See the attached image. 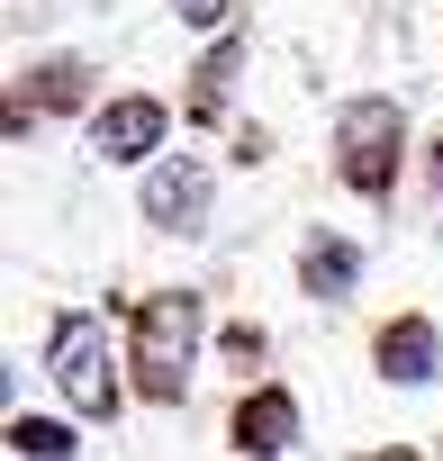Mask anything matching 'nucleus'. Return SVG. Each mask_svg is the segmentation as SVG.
I'll return each mask as SVG.
<instances>
[{"mask_svg":"<svg viewBox=\"0 0 443 461\" xmlns=\"http://www.w3.org/2000/svg\"><path fill=\"white\" fill-rule=\"evenodd\" d=\"M434 163H443V145H434Z\"/></svg>","mask_w":443,"mask_h":461,"instance_id":"9b49d317","label":"nucleus"},{"mask_svg":"<svg viewBox=\"0 0 443 461\" xmlns=\"http://www.w3.org/2000/svg\"><path fill=\"white\" fill-rule=\"evenodd\" d=\"M181 19H190V28H217V19H227V0H181Z\"/></svg>","mask_w":443,"mask_h":461,"instance_id":"9d476101","label":"nucleus"},{"mask_svg":"<svg viewBox=\"0 0 443 461\" xmlns=\"http://www.w3.org/2000/svg\"><path fill=\"white\" fill-rule=\"evenodd\" d=\"M335 136H344V154H335L344 181H353L362 199H380V190L398 181V109H389V100H353Z\"/></svg>","mask_w":443,"mask_h":461,"instance_id":"f03ea898","label":"nucleus"},{"mask_svg":"<svg viewBox=\"0 0 443 461\" xmlns=\"http://www.w3.org/2000/svg\"><path fill=\"white\" fill-rule=\"evenodd\" d=\"M236 443H245V452H290V443H299V398H290V389H263V398H245V416H236Z\"/></svg>","mask_w":443,"mask_h":461,"instance_id":"423d86ee","label":"nucleus"},{"mask_svg":"<svg viewBox=\"0 0 443 461\" xmlns=\"http://www.w3.org/2000/svg\"><path fill=\"white\" fill-rule=\"evenodd\" d=\"M46 362H55V389H64L82 416H109V407H118V362H109V326H100V317H55Z\"/></svg>","mask_w":443,"mask_h":461,"instance_id":"f257e3e1","label":"nucleus"},{"mask_svg":"<svg viewBox=\"0 0 443 461\" xmlns=\"http://www.w3.org/2000/svg\"><path fill=\"white\" fill-rule=\"evenodd\" d=\"M10 452H73V434H64L55 416H19V425H10Z\"/></svg>","mask_w":443,"mask_h":461,"instance_id":"1a4fd4ad","label":"nucleus"},{"mask_svg":"<svg viewBox=\"0 0 443 461\" xmlns=\"http://www.w3.org/2000/svg\"><path fill=\"white\" fill-rule=\"evenodd\" d=\"M190 335H199V308H190V299H154V308H145V398H181Z\"/></svg>","mask_w":443,"mask_h":461,"instance_id":"7ed1b4c3","label":"nucleus"},{"mask_svg":"<svg viewBox=\"0 0 443 461\" xmlns=\"http://www.w3.org/2000/svg\"><path fill=\"white\" fill-rule=\"evenodd\" d=\"M91 136H100V154H109V163H145V154L172 136V109H163V100H109Z\"/></svg>","mask_w":443,"mask_h":461,"instance_id":"39448f33","label":"nucleus"},{"mask_svg":"<svg viewBox=\"0 0 443 461\" xmlns=\"http://www.w3.org/2000/svg\"><path fill=\"white\" fill-rule=\"evenodd\" d=\"M434 353H443V344H434L425 317H407V326L380 335V371H389V380H434Z\"/></svg>","mask_w":443,"mask_h":461,"instance_id":"0eeeda50","label":"nucleus"},{"mask_svg":"<svg viewBox=\"0 0 443 461\" xmlns=\"http://www.w3.org/2000/svg\"><path fill=\"white\" fill-rule=\"evenodd\" d=\"M353 272H362V263H353V245H326V236L308 245V290H317V299H344V290H353Z\"/></svg>","mask_w":443,"mask_h":461,"instance_id":"6e6552de","label":"nucleus"},{"mask_svg":"<svg viewBox=\"0 0 443 461\" xmlns=\"http://www.w3.org/2000/svg\"><path fill=\"white\" fill-rule=\"evenodd\" d=\"M145 217L172 226V236H199V226H208V163H154Z\"/></svg>","mask_w":443,"mask_h":461,"instance_id":"20e7f679","label":"nucleus"}]
</instances>
